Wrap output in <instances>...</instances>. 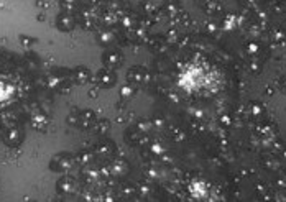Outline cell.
Returning <instances> with one entry per match:
<instances>
[{"label": "cell", "mask_w": 286, "mask_h": 202, "mask_svg": "<svg viewBox=\"0 0 286 202\" xmlns=\"http://www.w3.org/2000/svg\"><path fill=\"white\" fill-rule=\"evenodd\" d=\"M74 166V158L69 153H59L49 161V169L53 171H69Z\"/></svg>", "instance_id": "1"}, {"label": "cell", "mask_w": 286, "mask_h": 202, "mask_svg": "<svg viewBox=\"0 0 286 202\" xmlns=\"http://www.w3.org/2000/svg\"><path fill=\"white\" fill-rule=\"evenodd\" d=\"M3 141L8 146H18L23 141V132L18 127H10L3 132Z\"/></svg>", "instance_id": "2"}, {"label": "cell", "mask_w": 286, "mask_h": 202, "mask_svg": "<svg viewBox=\"0 0 286 202\" xmlns=\"http://www.w3.org/2000/svg\"><path fill=\"white\" fill-rule=\"evenodd\" d=\"M96 81L99 82V86H102V87H112L113 84L117 82V76L112 69L106 67V69H101V71L97 72Z\"/></svg>", "instance_id": "3"}, {"label": "cell", "mask_w": 286, "mask_h": 202, "mask_svg": "<svg viewBox=\"0 0 286 202\" xmlns=\"http://www.w3.org/2000/svg\"><path fill=\"white\" fill-rule=\"evenodd\" d=\"M56 187L61 194H72V192L77 191V182L71 176H63L61 179L58 181Z\"/></svg>", "instance_id": "4"}, {"label": "cell", "mask_w": 286, "mask_h": 202, "mask_svg": "<svg viewBox=\"0 0 286 202\" xmlns=\"http://www.w3.org/2000/svg\"><path fill=\"white\" fill-rule=\"evenodd\" d=\"M56 27L61 30V32H71L76 27V18L72 17V13H59V17L56 18Z\"/></svg>", "instance_id": "5"}, {"label": "cell", "mask_w": 286, "mask_h": 202, "mask_svg": "<svg viewBox=\"0 0 286 202\" xmlns=\"http://www.w3.org/2000/svg\"><path fill=\"white\" fill-rule=\"evenodd\" d=\"M102 61L108 69H117L122 66L123 58H122V54L117 51H107V53H104Z\"/></svg>", "instance_id": "6"}, {"label": "cell", "mask_w": 286, "mask_h": 202, "mask_svg": "<svg viewBox=\"0 0 286 202\" xmlns=\"http://www.w3.org/2000/svg\"><path fill=\"white\" fill-rule=\"evenodd\" d=\"M96 122V115H94L92 110H81L77 112V123L76 127H81V128H89L94 125Z\"/></svg>", "instance_id": "7"}, {"label": "cell", "mask_w": 286, "mask_h": 202, "mask_svg": "<svg viewBox=\"0 0 286 202\" xmlns=\"http://www.w3.org/2000/svg\"><path fill=\"white\" fill-rule=\"evenodd\" d=\"M72 79H74V82H77V84H86L89 82V79H91V71L84 66H79L72 71Z\"/></svg>", "instance_id": "8"}, {"label": "cell", "mask_w": 286, "mask_h": 202, "mask_svg": "<svg viewBox=\"0 0 286 202\" xmlns=\"http://www.w3.org/2000/svg\"><path fill=\"white\" fill-rule=\"evenodd\" d=\"M128 81L132 82H143V71L140 67H133L132 71H128Z\"/></svg>", "instance_id": "9"}, {"label": "cell", "mask_w": 286, "mask_h": 202, "mask_svg": "<svg viewBox=\"0 0 286 202\" xmlns=\"http://www.w3.org/2000/svg\"><path fill=\"white\" fill-rule=\"evenodd\" d=\"M61 7L66 13H72L77 10V0H61Z\"/></svg>", "instance_id": "10"}, {"label": "cell", "mask_w": 286, "mask_h": 202, "mask_svg": "<svg viewBox=\"0 0 286 202\" xmlns=\"http://www.w3.org/2000/svg\"><path fill=\"white\" fill-rule=\"evenodd\" d=\"M97 153H101V155H106V156H110V155H113V146L108 141H104V143H101V145L97 146Z\"/></svg>", "instance_id": "11"}, {"label": "cell", "mask_w": 286, "mask_h": 202, "mask_svg": "<svg viewBox=\"0 0 286 202\" xmlns=\"http://www.w3.org/2000/svg\"><path fill=\"white\" fill-rule=\"evenodd\" d=\"M99 41H101L102 44H110L113 41V34L108 33V32H102L99 33Z\"/></svg>", "instance_id": "12"}, {"label": "cell", "mask_w": 286, "mask_h": 202, "mask_svg": "<svg viewBox=\"0 0 286 202\" xmlns=\"http://www.w3.org/2000/svg\"><path fill=\"white\" fill-rule=\"evenodd\" d=\"M96 128H97V132H99V133H107V132H108V122H107V120L97 122Z\"/></svg>", "instance_id": "13"}, {"label": "cell", "mask_w": 286, "mask_h": 202, "mask_svg": "<svg viewBox=\"0 0 286 202\" xmlns=\"http://www.w3.org/2000/svg\"><path fill=\"white\" fill-rule=\"evenodd\" d=\"M125 169H127V168H125V163H123V161H115L112 165V171L115 172V174H117V172H120V171H125Z\"/></svg>", "instance_id": "14"}, {"label": "cell", "mask_w": 286, "mask_h": 202, "mask_svg": "<svg viewBox=\"0 0 286 202\" xmlns=\"http://www.w3.org/2000/svg\"><path fill=\"white\" fill-rule=\"evenodd\" d=\"M20 41H22L23 44H30V43H35V39H30V38L22 36V38H20Z\"/></svg>", "instance_id": "15"}, {"label": "cell", "mask_w": 286, "mask_h": 202, "mask_svg": "<svg viewBox=\"0 0 286 202\" xmlns=\"http://www.w3.org/2000/svg\"><path fill=\"white\" fill-rule=\"evenodd\" d=\"M89 96L96 97V96H97V91H96V89H94V91H89Z\"/></svg>", "instance_id": "16"}]
</instances>
